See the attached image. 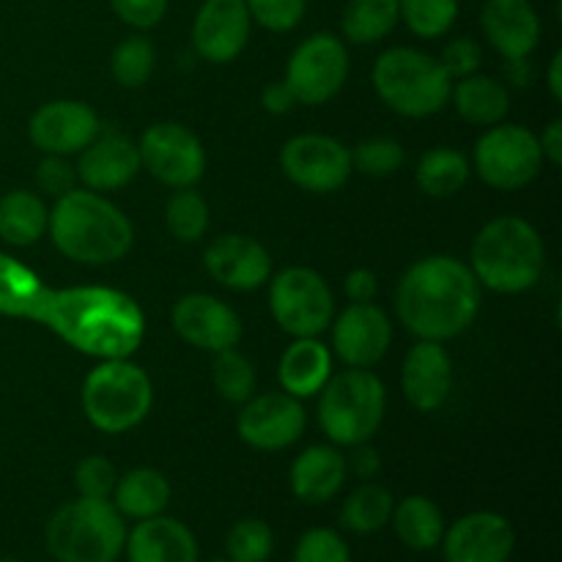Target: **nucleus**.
I'll use <instances>...</instances> for the list:
<instances>
[{"instance_id":"obj_38","label":"nucleus","mask_w":562,"mask_h":562,"mask_svg":"<svg viewBox=\"0 0 562 562\" xmlns=\"http://www.w3.org/2000/svg\"><path fill=\"white\" fill-rule=\"evenodd\" d=\"M398 16L415 36L439 38L453 27L459 0H398Z\"/></svg>"},{"instance_id":"obj_51","label":"nucleus","mask_w":562,"mask_h":562,"mask_svg":"<svg viewBox=\"0 0 562 562\" xmlns=\"http://www.w3.org/2000/svg\"><path fill=\"white\" fill-rule=\"evenodd\" d=\"M560 69H562V53H554L552 64H549V75H547L549 91H552L554 102H560L562 99V71Z\"/></svg>"},{"instance_id":"obj_41","label":"nucleus","mask_w":562,"mask_h":562,"mask_svg":"<svg viewBox=\"0 0 562 562\" xmlns=\"http://www.w3.org/2000/svg\"><path fill=\"white\" fill-rule=\"evenodd\" d=\"M291 562H351V549L338 530L311 527L296 541Z\"/></svg>"},{"instance_id":"obj_29","label":"nucleus","mask_w":562,"mask_h":562,"mask_svg":"<svg viewBox=\"0 0 562 562\" xmlns=\"http://www.w3.org/2000/svg\"><path fill=\"white\" fill-rule=\"evenodd\" d=\"M450 99H453L456 113L472 126L503 124L510 110V97L503 82L488 75H477V71L470 77H461L450 91Z\"/></svg>"},{"instance_id":"obj_20","label":"nucleus","mask_w":562,"mask_h":562,"mask_svg":"<svg viewBox=\"0 0 562 562\" xmlns=\"http://www.w3.org/2000/svg\"><path fill=\"white\" fill-rule=\"evenodd\" d=\"M203 267L231 291H256L272 278V256L247 234H223L203 252Z\"/></svg>"},{"instance_id":"obj_46","label":"nucleus","mask_w":562,"mask_h":562,"mask_svg":"<svg viewBox=\"0 0 562 562\" xmlns=\"http://www.w3.org/2000/svg\"><path fill=\"white\" fill-rule=\"evenodd\" d=\"M115 16L137 31L159 25L162 16L168 14V0H110Z\"/></svg>"},{"instance_id":"obj_16","label":"nucleus","mask_w":562,"mask_h":562,"mask_svg":"<svg viewBox=\"0 0 562 562\" xmlns=\"http://www.w3.org/2000/svg\"><path fill=\"white\" fill-rule=\"evenodd\" d=\"M102 132L99 115L91 104L75 99H55L42 104L27 121V137L33 146L49 157L80 154Z\"/></svg>"},{"instance_id":"obj_37","label":"nucleus","mask_w":562,"mask_h":562,"mask_svg":"<svg viewBox=\"0 0 562 562\" xmlns=\"http://www.w3.org/2000/svg\"><path fill=\"white\" fill-rule=\"evenodd\" d=\"M154 66H157V49L146 36H130L113 49L110 69L119 86L140 88L151 80Z\"/></svg>"},{"instance_id":"obj_1","label":"nucleus","mask_w":562,"mask_h":562,"mask_svg":"<svg viewBox=\"0 0 562 562\" xmlns=\"http://www.w3.org/2000/svg\"><path fill=\"white\" fill-rule=\"evenodd\" d=\"M38 324L80 355L124 360L146 338V316L130 294L108 285L49 289Z\"/></svg>"},{"instance_id":"obj_21","label":"nucleus","mask_w":562,"mask_h":562,"mask_svg":"<svg viewBox=\"0 0 562 562\" xmlns=\"http://www.w3.org/2000/svg\"><path fill=\"white\" fill-rule=\"evenodd\" d=\"M401 390L417 412H437L453 390V360L437 340H417L404 357Z\"/></svg>"},{"instance_id":"obj_36","label":"nucleus","mask_w":562,"mask_h":562,"mask_svg":"<svg viewBox=\"0 0 562 562\" xmlns=\"http://www.w3.org/2000/svg\"><path fill=\"white\" fill-rule=\"evenodd\" d=\"M212 384L220 398H225L228 404H245L256 390V368L241 351H236V346L217 351L212 366Z\"/></svg>"},{"instance_id":"obj_4","label":"nucleus","mask_w":562,"mask_h":562,"mask_svg":"<svg viewBox=\"0 0 562 562\" xmlns=\"http://www.w3.org/2000/svg\"><path fill=\"white\" fill-rule=\"evenodd\" d=\"M547 247L536 225L519 214L494 217L472 241V274L497 294H521L541 280Z\"/></svg>"},{"instance_id":"obj_28","label":"nucleus","mask_w":562,"mask_h":562,"mask_svg":"<svg viewBox=\"0 0 562 562\" xmlns=\"http://www.w3.org/2000/svg\"><path fill=\"white\" fill-rule=\"evenodd\" d=\"M110 503L115 505L124 519H151V516L165 514L170 503V483L168 477L151 467H137L126 475H119Z\"/></svg>"},{"instance_id":"obj_52","label":"nucleus","mask_w":562,"mask_h":562,"mask_svg":"<svg viewBox=\"0 0 562 562\" xmlns=\"http://www.w3.org/2000/svg\"><path fill=\"white\" fill-rule=\"evenodd\" d=\"M209 562H231V560H209Z\"/></svg>"},{"instance_id":"obj_47","label":"nucleus","mask_w":562,"mask_h":562,"mask_svg":"<svg viewBox=\"0 0 562 562\" xmlns=\"http://www.w3.org/2000/svg\"><path fill=\"white\" fill-rule=\"evenodd\" d=\"M346 296H349V302H373L379 296V278L371 272V269H351L349 274H346Z\"/></svg>"},{"instance_id":"obj_30","label":"nucleus","mask_w":562,"mask_h":562,"mask_svg":"<svg viewBox=\"0 0 562 562\" xmlns=\"http://www.w3.org/2000/svg\"><path fill=\"white\" fill-rule=\"evenodd\" d=\"M395 536L412 552H431L442 543L445 536V516L434 499L423 497V494H412V497L395 503L393 516H390Z\"/></svg>"},{"instance_id":"obj_13","label":"nucleus","mask_w":562,"mask_h":562,"mask_svg":"<svg viewBox=\"0 0 562 562\" xmlns=\"http://www.w3.org/2000/svg\"><path fill=\"white\" fill-rule=\"evenodd\" d=\"M280 165L291 184L316 195L338 192L355 173L351 151L340 140L318 132L291 137L280 151Z\"/></svg>"},{"instance_id":"obj_50","label":"nucleus","mask_w":562,"mask_h":562,"mask_svg":"<svg viewBox=\"0 0 562 562\" xmlns=\"http://www.w3.org/2000/svg\"><path fill=\"white\" fill-rule=\"evenodd\" d=\"M351 467H355L357 477H373L379 472V467H382V461H379L376 450L368 448V442H366V445H357L355 448Z\"/></svg>"},{"instance_id":"obj_27","label":"nucleus","mask_w":562,"mask_h":562,"mask_svg":"<svg viewBox=\"0 0 562 562\" xmlns=\"http://www.w3.org/2000/svg\"><path fill=\"white\" fill-rule=\"evenodd\" d=\"M47 294L49 285H44L31 267L9 252H0V316L38 324Z\"/></svg>"},{"instance_id":"obj_6","label":"nucleus","mask_w":562,"mask_h":562,"mask_svg":"<svg viewBox=\"0 0 562 562\" xmlns=\"http://www.w3.org/2000/svg\"><path fill=\"white\" fill-rule=\"evenodd\" d=\"M371 80L379 99L406 119L437 115L453 91V80L439 58L415 47H393L379 55Z\"/></svg>"},{"instance_id":"obj_24","label":"nucleus","mask_w":562,"mask_h":562,"mask_svg":"<svg viewBox=\"0 0 562 562\" xmlns=\"http://www.w3.org/2000/svg\"><path fill=\"white\" fill-rule=\"evenodd\" d=\"M124 554L130 562H198L201 547L184 521L159 514L126 530Z\"/></svg>"},{"instance_id":"obj_25","label":"nucleus","mask_w":562,"mask_h":562,"mask_svg":"<svg viewBox=\"0 0 562 562\" xmlns=\"http://www.w3.org/2000/svg\"><path fill=\"white\" fill-rule=\"evenodd\" d=\"M349 475V461L335 445H313L302 450L289 472V486L296 499L307 505H324L335 499Z\"/></svg>"},{"instance_id":"obj_18","label":"nucleus","mask_w":562,"mask_h":562,"mask_svg":"<svg viewBox=\"0 0 562 562\" xmlns=\"http://www.w3.org/2000/svg\"><path fill=\"white\" fill-rule=\"evenodd\" d=\"M173 329L184 344L201 351L234 349L241 338V322L234 307L212 294H187L173 305Z\"/></svg>"},{"instance_id":"obj_44","label":"nucleus","mask_w":562,"mask_h":562,"mask_svg":"<svg viewBox=\"0 0 562 562\" xmlns=\"http://www.w3.org/2000/svg\"><path fill=\"white\" fill-rule=\"evenodd\" d=\"M439 64L445 66V71L450 75V80L470 77L481 69V47H477L475 38H470V36L453 38L450 44H445Z\"/></svg>"},{"instance_id":"obj_19","label":"nucleus","mask_w":562,"mask_h":562,"mask_svg":"<svg viewBox=\"0 0 562 562\" xmlns=\"http://www.w3.org/2000/svg\"><path fill=\"white\" fill-rule=\"evenodd\" d=\"M250 27L245 0H203L192 22V47L209 64H231L247 47Z\"/></svg>"},{"instance_id":"obj_17","label":"nucleus","mask_w":562,"mask_h":562,"mask_svg":"<svg viewBox=\"0 0 562 562\" xmlns=\"http://www.w3.org/2000/svg\"><path fill=\"white\" fill-rule=\"evenodd\" d=\"M439 547L445 562H508L516 549V530L503 514L475 510L445 527Z\"/></svg>"},{"instance_id":"obj_34","label":"nucleus","mask_w":562,"mask_h":562,"mask_svg":"<svg viewBox=\"0 0 562 562\" xmlns=\"http://www.w3.org/2000/svg\"><path fill=\"white\" fill-rule=\"evenodd\" d=\"M393 508L395 499L387 488L379 483H362L346 497L344 508H340V525L355 536H373L390 525Z\"/></svg>"},{"instance_id":"obj_48","label":"nucleus","mask_w":562,"mask_h":562,"mask_svg":"<svg viewBox=\"0 0 562 562\" xmlns=\"http://www.w3.org/2000/svg\"><path fill=\"white\" fill-rule=\"evenodd\" d=\"M261 102H263V110H267V113L285 115L291 108H294L296 99H294V93L289 91V86L280 80V82H269V86L263 88Z\"/></svg>"},{"instance_id":"obj_45","label":"nucleus","mask_w":562,"mask_h":562,"mask_svg":"<svg viewBox=\"0 0 562 562\" xmlns=\"http://www.w3.org/2000/svg\"><path fill=\"white\" fill-rule=\"evenodd\" d=\"M36 184L44 195L60 198L77 187V170L64 157H49V154H44V159L36 168Z\"/></svg>"},{"instance_id":"obj_9","label":"nucleus","mask_w":562,"mask_h":562,"mask_svg":"<svg viewBox=\"0 0 562 562\" xmlns=\"http://www.w3.org/2000/svg\"><path fill=\"white\" fill-rule=\"evenodd\" d=\"M269 311L291 338H318L335 318V296L316 269L285 267L269 278Z\"/></svg>"},{"instance_id":"obj_33","label":"nucleus","mask_w":562,"mask_h":562,"mask_svg":"<svg viewBox=\"0 0 562 562\" xmlns=\"http://www.w3.org/2000/svg\"><path fill=\"white\" fill-rule=\"evenodd\" d=\"M398 0H349L340 31L351 44H376L398 25Z\"/></svg>"},{"instance_id":"obj_12","label":"nucleus","mask_w":562,"mask_h":562,"mask_svg":"<svg viewBox=\"0 0 562 562\" xmlns=\"http://www.w3.org/2000/svg\"><path fill=\"white\" fill-rule=\"evenodd\" d=\"M137 151H140V168H146L159 184L173 190L195 187L206 170L203 143L176 121H159L148 126L137 143Z\"/></svg>"},{"instance_id":"obj_7","label":"nucleus","mask_w":562,"mask_h":562,"mask_svg":"<svg viewBox=\"0 0 562 562\" xmlns=\"http://www.w3.org/2000/svg\"><path fill=\"white\" fill-rule=\"evenodd\" d=\"M387 412V390L371 368H349L329 376L318 398V426L340 448L371 442Z\"/></svg>"},{"instance_id":"obj_39","label":"nucleus","mask_w":562,"mask_h":562,"mask_svg":"<svg viewBox=\"0 0 562 562\" xmlns=\"http://www.w3.org/2000/svg\"><path fill=\"white\" fill-rule=\"evenodd\" d=\"M274 552V532L263 519L236 521L225 538V554L231 562H269Z\"/></svg>"},{"instance_id":"obj_11","label":"nucleus","mask_w":562,"mask_h":562,"mask_svg":"<svg viewBox=\"0 0 562 562\" xmlns=\"http://www.w3.org/2000/svg\"><path fill=\"white\" fill-rule=\"evenodd\" d=\"M349 77L346 44L333 33H313L291 53L285 66V86L296 104L318 108L335 99Z\"/></svg>"},{"instance_id":"obj_14","label":"nucleus","mask_w":562,"mask_h":562,"mask_svg":"<svg viewBox=\"0 0 562 562\" xmlns=\"http://www.w3.org/2000/svg\"><path fill=\"white\" fill-rule=\"evenodd\" d=\"M305 423L307 417L300 398L289 393H263L245 401L236 417V431L250 448L274 453L291 448L305 431Z\"/></svg>"},{"instance_id":"obj_31","label":"nucleus","mask_w":562,"mask_h":562,"mask_svg":"<svg viewBox=\"0 0 562 562\" xmlns=\"http://www.w3.org/2000/svg\"><path fill=\"white\" fill-rule=\"evenodd\" d=\"M49 209L31 190H11L0 198V239L11 247H31L47 234Z\"/></svg>"},{"instance_id":"obj_2","label":"nucleus","mask_w":562,"mask_h":562,"mask_svg":"<svg viewBox=\"0 0 562 562\" xmlns=\"http://www.w3.org/2000/svg\"><path fill=\"white\" fill-rule=\"evenodd\" d=\"M401 324L417 340L456 338L477 318L481 283L470 263L450 256H428L412 263L395 291Z\"/></svg>"},{"instance_id":"obj_26","label":"nucleus","mask_w":562,"mask_h":562,"mask_svg":"<svg viewBox=\"0 0 562 562\" xmlns=\"http://www.w3.org/2000/svg\"><path fill=\"white\" fill-rule=\"evenodd\" d=\"M329 376H333V351L318 338H294V344L280 357V387L294 398L318 395Z\"/></svg>"},{"instance_id":"obj_22","label":"nucleus","mask_w":562,"mask_h":562,"mask_svg":"<svg viewBox=\"0 0 562 562\" xmlns=\"http://www.w3.org/2000/svg\"><path fill=\"white\" fill-rule=\"evenodd\" d=\"M481 25L488 44L514 64L530 58L541 42V16L530 0H486Z\"/></svg>"},{"instance_id":"obj_53","label":"nucleus","mask_w":562,"mask_h":562,"mask_svg":"<svg viewBox=\"0 0 562 562\" xmlns=\"http://www.w3.org/2000/svg\"><path fill=\"white\" fill-rule=\"evenodd\" d=\"M0 562H11V560H0Z\"/></svg>"},{"instance_id":"obj_15","label":"nucleus","mask_w":562,"mask_h":562,"mask_svg":"<svg viewBox=\"0 0 562 562\" xmlns=\"http://www.w3.org/2000/svg\"><path fill=\"white\" fill-rule=\"evenodd\" d=\"M329 327L335 357L349 368H373L384 360L393 340V324L376 302H349Z\"/></svg>"},{"instance_id":"obj_23","label":"nucleus","mask_w":562,"mask_h":562,"mask_svg":"<svg viewBox=\"0 0 562 562\" xmlns=\"http://www.w3.org/2000/svg\"><path fill=\"white\" fill-rule=\"evenodd\" d=\"M77 181L93 192H113L130 184L140 173V151L137 143L119 132H99L91 143L80 151L77 162Z\"/></svg>"},{"instance_id":"obj_32","label":"nucleus","mask_w":562,"mask_h":562,"mask_svg":"<svg viewBox=\"0 0 562 562\" xmlns=\"http://www.w3.org/2000/svg\"><path fill=\"white\" fill-rule=\"evenodd\" d=\"M472 176V165L467 154L459 148L437 146L426 151L417 162L415 179L423 195L428 198H453L467 187Z\"/></svg>"},{"instance_id":"obj_35","label":"nucleus","mask_w":562,"mask_h":562,"mask_svg":"<svg viewBox=\"0 0 562 562\" xmlns=\"http://www.w3.org/2000/svg\"><path fill=\"white\" fill-rule=\"evenodd\" d=\"M165 225H168L170 236L184 245H195L206 236L209 231V203L201 192L192 187L187 190H176L173 198L165 206Z\"/></svg>"},{"instance_id":"obj_42","label":"nucleus","mask_w":562,"mask_h":562,"mask_svg":"<svg viewBox=\"0 0 562 562\" xmlns=\"http://www.w3.org/2000/svg\"><path fill=\"white\" fill-rule=\"evenodd\" d=\"M119 483V472H115L113 461L104 456H88L77 464L75 470V488L77 497L88 499H110L113 488Z\"/></svg>"},{"instance_id":"obj_43","label":"nucleus","mask_w":562,"mask_h":562,"mask_svg":"<svg viewBox=\"0 0 562 562\" xmlns=\"http://www.w3.org/2000/svg\"><path fill=\"white\" fill-rule=\"evenodd\" d=\"M250 20L272 33L294 31L305 16V0H245Z\"/></svg>"},{"instance_id":"obj_8","label":"nucleus","mask_w":562,"mask_h":562,"mask_svg":"<svg viewBox=\"0 0 562 562\" xmlns=\"http://www.w3.org/2000/svg\"><path fill=\"white\" fill-rule=\"evenodd\" d=\"M82 412L102 434H126L140 426L154 404L148 373L130 357L102 360L82 382Z\"/></svg>"},{"instance_id":"obj_49","label":"nucleus","mask_w":562,"mask_h":562,"mask_svg":"<svg viewBox=\"0 0 562 562\" xmlns=\"http://www.w3.org/2000/svg\"><path fill=\"white\" fill-rule=\"evenodd\" d=\"M538 143H541L543 159H549L552 165H562V121L560 119L549 121L547 130L538 135Z\"/></svg>"},{"instance_id":"obj_10","label":"nucleus","mask_w":562,"mask_h":562,"mask_svg":"<svg viewBox=\"0 0 562 562\" xmlns=\"http://www.w3.org/2000/svg\"><path fill=\"white\" fill-rule=\"evenodd\" d=\"M543 162L538 135L521 124L488 126L475 146V173L499 192L521 190L536 181Z\"/></svg>"},{"instance_id":"obj_3","label":"nucleus","mask_w":562,"mask_h":562,"mask_svg":"<svg viewBox=\"0 0 562 562\" xmlns=\"http://www.w3.org/2000/svg\"><path fill=\"white\" fill-rule=\"evenodd\" d=\"M47 234L60 256L88 267L121 261L135 241L130 217L115 203L99 192L77 190V187L55 198Z\"/></svg>"},{"instance_id":"obj_5","label":"nucleus","mask_w":562,"mask_h":562,"mask_svg":"<svg viewBox=\"0 0 562 562\" xmlns=\"http://www.w3.org/2000/svg\"><path fill=\"white\" fill-rule=\"evenodd\" d=\"M44 538L55 562H119L126 521L110 499L77 497L55 510Z\"/></svg>"},{"instance_id":"obj_40","label":"nucleus","mask_w":562,"mask_h":562,"mask_svg":"<svg viewBox=\"0 0 562 562\" xmlns=\"http://www.w3.org/2000/svg\"><path fill=\"white\" fill-rule=\"evenodd\" d=\"M404 162V146L393 140V137H371V140H362L351 151V168L366 176H373V179H387V176L398 173Z\"/></svg>"}]
</instances>
